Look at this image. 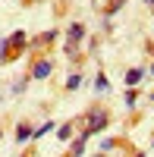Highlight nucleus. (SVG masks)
Masks as SVG:
<instances>
[{
	"instance_id": "obj_2",
	"label": "nucleus",
	"mask_w": 154,
	"mask_h": 157,
	"mask_svg": "<svg viewBox=\"0 0 154 157\" xmlns=\"http://www.w3.org/2000/svg\"><path fill=\"white\" fill-rule=\"evenodd\" d=\"M82 35H85V29H82L79 22L69 25V41H66V54H69V57L79 54V41H82Z\"/></svg>"
},
{
	"instance_id": "obj_5",
	"label": "nucleus",
	"mask_w": 154,
	"mask_h": 157,
	"mask_svg": "<svg viewBox=\"0 0 154 157\" xmlns=\"http://www.w3.org/2000/svg\"><path fill=\"white\" fill-rule=\"evenodd\" d=\"M29 135H32V129H29V126L22 123V126H19V132H16V138H19V141H25V138H29Z\"/></svg>"
},
{
	"instance_id": "obj_8",
	"label": "nucleus",
	"mask_w": 154,
	"mask_h": 157,
	"mask_svg": "<svg viewBox=\"0 0 154 157\" xmlns=\"http://www.w3.org/2000/svg\"><path fill=\"white\" fill-rule=\"evenodd\" d=\"M145 3H148V6H154V0H145Z\"/></svg>"
},
{
	"instance_id": "obj_6",
	"label": "nucleus",
	"mask_w": 154,
	"mask_h": 157,
	"mask_svg": "<svg viewBox=\"0 0 154 157\" xmlns=\"http://www.w3.org/2000/svg\"><path fill=\"white\" fill-rule=\"evenodd\" d=\"M79 85H82V78H79V75H69V82H66V88H69V91H75Z\"/></svg>"
},
{
	"instance_id": "obj_4",
	"label": "nucleus",
	"mask_w": 154,
	"mask_h": 157,
	"mask_svg": "<svg viewBox=\"0 0 154 157\" xmlns=\"http://www.w3.org/2000/svg\"><path fill=\"white\" fill-rule=\"evenodd\" d=\"M138 82H142V69H129V72H126V85H138Z\"/></svg>"
},
{
	"instance_id": "obj_3",
	"label": "nucleus",
	"mask_w": 154,
	"mask_h": 157,
	"mask_svg": "<svg viewBox=\"0 0 154 157\" xmlns=\"http://www.w3.org/2000/svg\"><path fill=\"white\" fill-rule=\"evenodd\" d=\"M50 75V60H41V63H35V69H32V78H47Z\"/></svg>"
},
{
	"instance_id": "obj_7",
	"label": "nucleus",
	"mask_w": 154,
	"mask_h": 157,
	"mask_svg": "<svg viewBox=\"0 0 154 157\" xmlns=\"http://www.w3.org/2000/svg\"><path fill=\"white\" fill-rule=\"evenodd\" d=\"M94 88H98V91H107L110 85H107V78H104V75H101V78H98V82H94Z\"/></svg>"
},
{
	"instance_id": "obj_1",
	"label": "nucleus",
	"mask_w": 154,
	"mask_h": 157,
	"mask_svg": "<svg viewBox=\"0 0 154 157\" xmlns=\"http://www.w3.org/2000/svg\"><path fill=\"white\" fill-rule=\"evenodd\" d=\"M104 126H107V110H104V107H94L91 113L85 116V135H91V132H101Z\"/></svg>"
}]
</instances>
